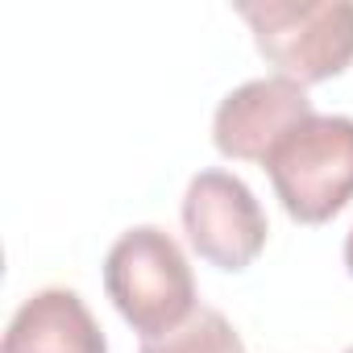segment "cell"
<instances>
[{
  "instance_id": "obj_1",
  "label": "cell",
  "mask_w": 353,
  "mask_h": 353,
  "mask_svg": "<svg viewBox=\"0 0 353 353\" xmlns=\"http://www.w3.org/2000/svg\"><path fill=\"white\" fill-rule=\"evenodd\" d=\"M104 291L141 341L179 328L196 312V274L188 254L158 225H133L112 241L104 258Z\"/></svg>"
},
{
  "instance_id": "obj_2",
  "label": "cell",
  "mask_w": 353,
  "mask_h": 353,
  "mask_svg": "<svg viewBox=\"0 0 353 353\" xmlns=\"http://www.w3.org/2000/svg\"><path fill=\"white\" fill-rule=\"evenodd\" d=\"M258 54L295 83L336 79L353 63V0H241Z\"/></svg>"
},
{
  "instance_id": "obj_3",
  "label": "cell",
  "mask_w": 353,
  "mask_h": 353,
  "mask_svg": "<svg viewBox=\"0 0 353 353\" xmlns=\"http://www.w3.org/2000/svg\"><path fill=\"white\" fill-rule=\"evenodd\" d=\"M262 166L295 225L332 221L353 200V117H307Z\"/></svg>"
},
{
  "instance_id": "obj_4",
  "label": "cell",
  "mask_w": 353,
  "mask_h": 353,
  "mask_svg": "<svg viewBox=\"0 0 353 353\" xmlns=\"http://www.w3.org/2000/svg\"><path fill=\"white\" fill-rule=\"evenodd\" d=\"M183 233L216 270H245L266 250L270 225L245 179L229 170H200L183 192Z\"/></svg>"
},
{
  "instance_id": "obj_5",
  "label": "cell",
  "mask_w": 353,
  "mask_h": 353,
  "mask_svg": "<svg viewBox=\"0 0 353 353\" xmlns=\"http://www.w3.org/2000/svg\"><path fill=\"white\" fill-rule=\"evenodd\" d=\"M307 117H316L307 88L287 75H266L233 88L212 117V141L225 158L237 162H266L279 141L299 129Z\"/></svg>"
},
{
  "instance_id": "obj_6",
  "label": "cell",
  "mask_w": 353,
  "mask_h": 353,
  "mask_svg": "<svg viewBox=\"0 0 353 353\" xmlns=\"http://www.w3.org/2000/svg\"><path fill=\"white\" fill-rule=\"evenodd\" d=\"M0 353H108V341L79 291L42 287L13 312Z\"/></svg>"
},
{
  "instance_id": "obj_7",
  "label": "cell",
  "mask_w": 353,
  "mask_h": 353,
  "mask_svg": "<svg viewBox=\"0 0 353 353\" xmlns=\"http://www.w3.org/2000/svg\"><path fill=\"white\" fill-rule=\"evenodd\" d=\"M141 353H245V341L216 307H196L179 328H170L154 341H141Z\"/></svg>"
},
{
  "instance_id": "obj_8",
  "label": "cell",
  "mask_w": 353,
  "mask_h": 353,
  "mask_svg": "<svg viewBox=\"0 0 353 353\" xmlns=\"http://www.w3.org/2000/svg\"><path fill=\"white\" fill-rule=\"evenodd\" d=\"M345 266H349V274H353V229H349V237H345Z\"/></svg>"
},
{
  "instance_id": "obj_9",
  "label": "cell",
  "mask_w": 353,
  "mask_h": 353,
  "mask_svg": "<svg viewBox=\"0 0 353 353\" xmlns=\"http://www.w3.org/2000/svg\"><path fill=\"white\" fill-rule=\"evenodd\" d=\"M345 353H353V345H349V349H345Z\"/></svg>"
}]
</instances>
